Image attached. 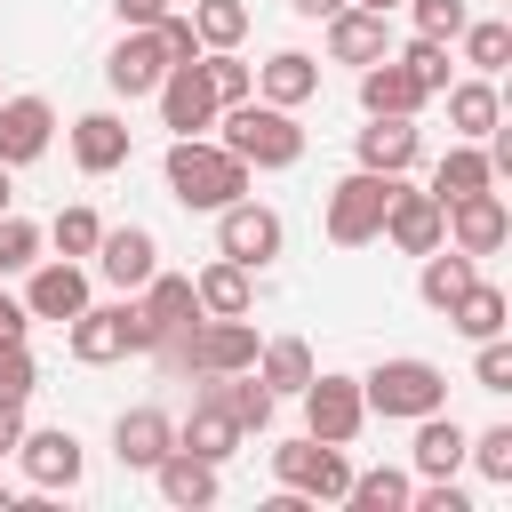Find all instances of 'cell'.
<instances>
[{
    "label": "cell",
    "instance_id": "20",
    "mask_svg": "<svg viewBox=\"0 0 512 512\" xmlns=\"http://www.w3.org/2000/svg\"><path fill=\"white\" fill-rule=\"evenodd\" d=\"M384 40H392V32H384L376 8H336V16H328V56H336V64H376Z\"/></svg>",
    "mask_w": 512,
    "mask_h": 512
},
{
    "label": "cell",
    "instance_id": "49",
    "mask_svg": "<svg viewBox=\"0 0 512 512\" xmlns=\"http://www.w3.org/2000/svg\"><path fill=\"white\" fill-rule=\"evenodd\" d=\"M0 336H24V304H16L8 288H0Z\"/></svg>",
    "mask_w": 512,
    "mask_h": 512
},
{
    "label": "cell",
    "instance_id": "3",
    "mask_svg": "<svg viewBox=\"0 0 512 512\" xmlns=\"http://www.w3.org/2000/svg\"><path fill=\"white\" fill-rule=\"evenodd\" d=\"M120 352H152L144 312H136V304H80V312H72V360L104 368V360H120Z\"/></svg>",
    "mask_w": 512,
    "mask_h": 512
},
{
    "label": "cell",
    "instance_id": "45",
    "mask_svg": "<svg viewBox=\"0 0 512 512\" xmlns=\"http://www.w3.org/2000/svg\"><path fill=\"white\" fill-rule=\"evenodd\" d=\"M152 32H160V48H168V64H192V56H200V32H192V16H160Z\"/></svg>",
    "mask_w": 512,
    "mask_h": 512
},
{
    "label": "cell",
    "instance_id": "15",
    "mask_svg": "<svg viewBox=\"0 0 512 512\" xmlns=\"http://www.w3.org/2000/svg\"><path fill=\"white\" fill-rule=\"evenodd\" d=\"M96 264H104V280H112V288H144V280L160 272V240H152L144 224H120V232H104V240H96Z\"/></svg>",
    "mask_w": 512,
    "mask_h": 512
},
{
    "label": "cell",
    "instance_id": "40",
    "mask_svg": "<svg viewBox=\"0 0 512 512\" xmlns=\"http://www.w3.org/2000/svg\"><path fill=\"white\" fill-rule=\"evenodd\" d=\"M96 240H104L96 208H64V216H56V248H64V256H96Z\"/></svg>",
    "mask_w": 512,
    "mask_h": 512
},
{
    "label": "cell",
    "instance_id": "34",
    "mask_svg": "<svg viewBox=\"0 0 512 512\" xmlns=\"http://www.w3.org/2000/svg\"><path fill=\"white\" fill-rule=\"evenodd\" d=\"M408 472H352V488H344V504L352 512H408Z\"/></svg>",
    "mask_w": 512,
    "mask_h": 512
},
{
    "label": "cell",
    "instance_id": "21",
    "mask_svg": "<svg viewBox=\"0 0 512 512\" xmlns=\"http://www.w3.org/2000/svg\"><path fill=\"white\" fill-rule=\"evenodd\" d=\"M360 104H368V120H376V112H416V104H424V80H416L408 64L376 56V64H360Z\"/></svg>",
    "mask_w": 512,
    "mask_h": 512
},
{
    "label": "cell",
    "instance_id": "10",
    "mask_svg": "<svg viewBox=\"0 0 512 512\" xmlns=\"http://www.w3.org/2000/svg\"><path fill=\"white\" fill-rule=\"evenodd\" d=\"M448 232H456L464 256H496V248L512 240V208H504V192H464V200H448Z\"/></svg>",
    "mask_w": 512,
    "mask_h": 512
},
{
    "label": "cell",
    "instance_id": "26",
    "mask_svg": "<svg viewBox=\"0 0 512 512\" xmlns=\"http://www.w3.org/2000/svg\"><path fill=\"white\" fill-rule=\"evenodd\" d=\"M416 424H424V432H416V472H424V480H448V472L464 464V424L440 416V408L416 416Z\"/></svg>",
    "mask_w": 512,
    "mask_h": 512
},
{
    "label": "cell",
    "instance_id": "5",
    "mask_svg": "<svg viewBox=\"0 0 512 512\" xmlns=\"http://www.w3.org/2000/svg\"><path fill=\"white\" fill-rule=\"evenodd\" d=\"M392 184H400V176L352 168V176L328 192V240H336V248H360V240H376V232H384V200H392Z\"/></svg>",
    "mask_w": 512,
    "mask_h": 512
},
{
    "label": "cell",
    "instance_id": "27",
    "mask_svg": "<svg viewBox=\"0 0 512 512\" xmlns=\"http://www.w3.org/2000/svg\"><path fill=\"white\" fill-rule=\"evenodd\" d=\"M152 472H160V496H168V504H216V464H208V456L168 448Z\"/></svg>",
    "mask_w": 512,
    "mask_h": 512
},
{
    "label": "cell",
    "instance_id": "17",
    "mask_svg": "<svg viewBox=\"0 0 512 512\" xmlns=\"http://www.w3.org/2000/svg\"><path fill=\"white\" fill-rule=\"evenodd\" d=\"M416 152H424V136L408 112H376V128H360V168H376V176L416 168Z\"/></svg>",
    "mask_w": 512,
    "mask_h": 512
},
{
    "label": "cell",
    "instance_id": "50",
    "mask_svg": "<svg viewBox=\"0 0 512 512\" xmlns=\"http://www.w3.org/2000/svg\"><path fill=\"white\" fill-rule=\"evenodd\" d=\"M288 8H296V16H336L344 0H288Z\"/></svg>",
    "mask_w": 512,
    "mask_h": 512
},
{
    "label": "cell",
    "instance_id": "53",
    "mask_svg": "<svg viewBox=\"0 0 512 512\" xmlns=\"http://www.w3.org/2000/svg\"><path fill=\"white\" fill-rule=\"evenodd\" d=\"M0 512H8V488H0Z\"/></svg>",
    "mask_w": 512,
    "mask_h": 512
},
{
    "label": "cell",
    "instance_id": "52",
    "mask_svg": "<svg viewBox=\"0 0 512 512\" xmlns=\"http://www.w3.org/2000/svg\"><path fill=\"white\" fill-rule=\"evenodd\" d=\"M360 8H376V16H384V8H400V0H360Z\"/></svg>",
    "mask_w": 512,
    "mask_h": 512
},
{
    "label": "cell",
    "instance_id": "33",
    "mask_svg": "<svg viewBox=\"0 0 512 512\" xmlns=\"http://www.w3.org/2000/svg\"><path fill=\"white\" fill-rule=\"evenodd\" d=\"M448 120H456V136H496V88H488V72L464 80V88H448Z\"/></svg>",
    "mask_w": 512,
    "mask_h": 512
},
{
    "label": "cell",
    "instance_id": "35",
    "mask_svg": "<svg viewBox=\"0 0 512 512\" xmlns=\"http://www.w3.org/2000/svg\"><path fill=\"white\" fill-rule=\"evenodd\" d=\"M192 32H200V48H232V40L248 32V8H240V0H200V8H192Z\"/></svg>",
    "mask_w": 512,
    "mask_h": 512
},
{
    "label": "cell",
    "instance_id": "24",
    "mask_svg": "<svg viewBox=\"0 0 512 512\" xmlns=\"http://www.w3.org/2000/svg\"><path fill=\"white\" fill-rule=\"evenodd\" d=\"M144 328L152 336H168V328H184V320H200V296H192V280H176V272H152L144 280Z\"/></svg>",
    "mask_w": 512,
    "mask_h": 512
},
{
    "label": "cell",
    "instance_id": "37",
    "mask_svg": "<svg viewBox=\"0 0 512 512\" xmlns=\"http://www.w3.org/2000/svg\"><path fill=\"white\" fill-rule=\"evenodd\" d=\"M32 264H40V224L0 216V272H32Z\"/></svg>",
    "mask_w": 512,
    "mask_h": 512
},
{
    "label": "cell",
    "instance_id": "51",
    "mask_svg": "<svg viewBox=\"0 0 512 512\" xmlns=\"http://www.w3.org/2000/svg\"><path fill=\"white\" fill-rule=\"evenodd\" d=\"M8 200H16V192H8V168H0V216H8Z\"/></svg>",
    "mask_w": 512,
    "mask_h": 512
},
{
    "label": "cell",
    "instance_id": "41",
    "mask_svg": "<svg viewBox=\"0 0 512 512\" xmlns=\"http://www.w3.org/2000/svg\"><path fill=\"white\" fill-rule=\"evenodd\" d=\"M200 72H208V88H216V104H240V96H248V64H240L232 48H216V56L200 64Z\"/></svg>",
    "mask_w": 512,
    "mask_h": 512
},
{
    "label": "cell",
    "instance_id": "6",
    "mask_svg": "<svg viewBox=\"0 0 512 512\" xmlns=\"http://www.w3.org/2000/svg\"><path fill=\"white\" fill-rule=\"evenodd\" d=\"M272 472H280V488H296V496H312V504H336V496L352 488V464H344V448H328V440H288V448H272Z\"/></svg>",
    "mask_w": 512,
    "mask_h": 512
},
{
    "label": "cell",
    "instance_id": "2",
    "mask_svg": "<svg viewBox=\"0 0 512 512\" xmlns=\"http://www.w3.org/2000/svg\"><path fill=\"white\" fill-rule=\"evenodd\" d=\"M224 152L248 168H296L304 160V128L288 120V104H224Z\"/></svg>",
    "mask_w": 512,
    "mask_h": 512
},
{
    "label": "cell",
    "instance_id": "32",
    "mask_svg": "<svg viewBox=\"0 0 512 512\" xmlns=\"http://www.w3.org/2000/svg\"><path fill=\"white\" fill-rule=\"evenodd\" d=\"M448 320L480 344V336H504V288H488V280H472L456 304H448Z\"/></svg>",
    "mask_w": 512,
    "mask_h": 512
},
{
    "label": "cell",
    "instance_id": "18",
    "mask_svg": "<svg viewBox=\"0 0 512 512\" xmlns=\"http://www.w3.org/2000/svg\"><path fill=\"white\" fill-rule=\"evenodd\" d=\"M176 448H184V456H208V464H224V456L240 448V424H232V408H224L216 392H200V400H192V416L176 424Z\"/></svg>",
    "mask_w": 512,
    "mask_h": 512
},
{
    "label": "cell",
    "instance_id": "38",
    "mask_svg": "<svg viewBox=\"0 0 512 512\" xmlns=\"http://www.w3.org/2000/svg\"><path fill=\"white\" fill-rule=\"evenodd\" d=\"M464 56H472L480 72H504V56H512V24H464Z\"/></svg>",
    "mask_w": 512,
    "mask_h": 512
},
{
    "label": "cell",
    "instance_id": "7",
    "mask_svg": "<svg viewBox=\"0 0 512 512\" xmlns=\"http://www.w3.org/2000/svg\"><path fill=\"white\" fill-rule=\"evenodd\" d=\"M384 240H392V248H408V256H432V248L448 240V208H440L432 192L392 184V200H384Z\"/></svg>",
    "mask_w": 512,
    "mask_h": 512
},
{
    "label": "cell",
    "instance_id": "19",
    "mask_svg": "<svg viewBox=\"0 0 512 512\" xmlns=\"http://www.w3.org/2000/svg\"><path fill=\"white\" fill-rule=\"evenodd\" d=\"M16 456H24L32 488H72V480H80V440H72L64 424H56V432H24Z\"/></svg>",
    "mask_w": 512,
    "mask_h": 512
},
{
    "label": "cell",
    "instance_id": "48",
    "mask_svg": "<svg viewBox=\"0 0 512 512\" xmlns=\"http://www.w3.org/2000/svg\"><path fill=\"white\" fill-rule=\"evenodd\" d=\"M16 440H24V400H8V392H0V456H8Z\"/></svg>",
    "mask_w": 512,
    "mask_h": 512
},
{
    "label": "cell",
    "instance_id": "12",
    "mask_svg": "<svg viewBox=\"0 0 512 512\" xmlns=\"http://www.w3.org/2000/svg\"><path fill=\"white\" fill-rule=\"evenodd\" d=\"M192 360H200V376H232V368H256V328H248V312H208L200 328H192Z\"/></svg>",
    "mask_w": 512,
    "mask_h": 512
},
{
    "label": "cell",
    "instance_id": "44",
    "mask_svg": "<svg viewBox=\"0 0 512 512\" xmlns=\"http://www.w3.org/2000/svg\"><path fill=\"white\" fill-rule=\"evenodd\" d=\"M32 376H40V368H32L24 336H0V392H8V400H24V392H32Z\"/></svg>",
    "mask_w": 512,
    "mask_h": 512
},
{
    "label": "cell",
    "instance_id": "4",
    "mask_svg": "<svg viewBox=\"0 0 512 512\" xmlns=\"http://www.w3.org/2000/svg\"><path fill=\"white\" fill-rule=\"evenodd\" d=\"M360 400H368L376 416H432V408L448 400V376H440L432 360H384L376 376H360Z\"/></svg>",
    "mask_w": 512,
    "mask_h": 512
},
{
    "label": "cell",
    "instance_id": "29",
    "mask_svg": "<svg viewBox=\"0 0 512 512\" xmlns=\"http://www.w3.org/2000/svg\"><path fill=\"white\" fill-rule=\"evenodd\" d=\"M496 184V168H488V152H472V144H456L440 168H432V200L448 208V200H464V192H488Z\"/></svg>",
    "mask_w": 512,
    "mask_h": 512
},
{
    "label": "cell",
    "instance_id": "28",
    "mask_svg": "<svg viewBox=\"0 0 512 512\" xmlns=\"http://www.w3.org/2000/svg\"><path fill=\"white\" fill-rule=\"evenodd\" d=\"M256 80H264V104H304V96L320 88V64H312L304 48H280V56H272Z\"/></svg>",
    "mask_w": 512,
    "mask_h": 512
},
{
    "label": "cell",
    "instance_id": "16",
    "mask_svg": "<svg viewBox=\"0 0 512 512\" xmlns=\"http://www.w3.org/2000/svg\"><path fill=\"white\" fill-rule=\"evenodd\" d=\"M168 448H176V424H168V408H128V416L112 424V456H120L128 472H152Z\"/></svg>",
    "mask_w": 512,
    "mask_h": 512
},
{
    "label": "cell",
    "instance_id": "1",
    "mask_svg": "<svg viewBox=\"0 0 512 512\" xmlns=\"http://www.w3.org/2000/svg\"><path fill=\"white\" fill-rule=\"evenodd\" d=\"M168 192L184 208H232L248 192V160H232L224 144H200V136H176L168 144Z\"/></svg>",
    "mask_w": 512,
    "mask_h": 512
},
{
    "label": "cell",
    "instance_id": "46",
    "mask_svg": "<svg viewBox=\"0 0 512 512\" xmlns=\"http://www.w3.org/2000/svg\"><path fill=\"white\" fill-rule=\"evenodd\" d=\"M408 504H416V512H472V504H464V488H448V480H432V488H424V496H408Z\"/></svg>",
    "mask_w": 512,
    "mask_h": 512
},
{
    "label": "cell",
    "instance_id": "43",
    "mask_svg": "<svg viewBox=\"0 0 512 512\" xmlns=\"http://www.w3.org/2000/svg\"><path fill=\"white\" fill-rule=\"evenodd\" d=\"M416 8V32L424 40H456L464 32V0H408Z\"/></svg>",
    "mask_w": 512,
    "mask_h": 512
},
{
    "label": "cell",
    "instance_id": "47",
    "mask_svg": "<svg viewBox=\"0 0 512 512\" xmlns=\"http://www.w3.org/2000/svg\"><path fill=\"white\" fill-rule=\"evenodd\" d=\"M112 8H120V24H128V32H144V24H160V16H168V0H112Z\"/></svg>",
    "mask_w": 512,
    "mask_h": 512
},
{
    "label": "cell",
    "instance_id": "31",
    "mask_svg": "<svg viewBox=\"0 0 512 512\" xmlns=\"http://www.w3.org/2000/svg\"><path fill=\"white\" fill-rule=\"evenodd\" d=\"M416 288H424V304H432V312H448V304H456V296L472 288V256H464V248H448V256L432 248V256H424V280H416Z\"/></svg>",
    "mask_w": 512,
    "mask_h": 512
},
{
    "label": "cell",
    "instance_id": "22",
    "mask_svg": "<svg viewBox=\"0 0 512 512\" xmlns=\"http://www.w3.org/2000/svg\"><path fill=\"white\" fill-rule=\"evenodd\" d=\"M72 160H80L88 176H112V168L128 160V128H120L112 112H88V120H72Z\"/></svg>",
    "mask_w": 512,
    "mask_h": 512
},
{
    "label": "cell",
    "instance_id": "42",
    "mask_svg": "<svg viewBox=\"0 0 512 512\" xmlns=\"http://www.w3.org/2000/svg\"><path fill=\"white\" fill-rule=\"evenodd\" d=\"M472 376H480V392H512V344H504V336H480Z\"/></svg>",
    "mask_w": 512,
    "mask_h": 512
},
{
    "label": "cell",
    "instance_id": "36",
    "mask_svg": "<svg viewBox=\"0 0 512 512\" xmlns=\"http://www.w3.org/2000/svg\"><path fill=\"white\" fill-rule=\"evenodd\" d=\"M464 456H472L488 480H504V488H512V424H488L480 440H464Z\"/></svg>",
    "mask_w": 512,
    "mask_h": 512
},
{
    "label": "cell",
    "instance_id": "23",
    "mask_svg": "<svg viewBox=\"0 0 512 512\" xmlns=\"http://www.w3.org/2000/svg\"><path fill=\"white\" fill-rule=\"evenodd\" d=\"M88 304V280H80V264H40L32 272V296H24V312H40V320H72Z\"/></svg>",
    "mask_w": 512,
    "mask_h": 512
},
{
    "label": "cell",
    "instance_id": "14",
    "mask_svg": "<svg viewBox=\"0 0 512 512\" xmlns=\"http://www.w3.org/2000/svg\"><path fill=\"white\" fill-rule=\"evenodd\" d=\"M160 72H168V48H160V32H152V24H144V32H128V40L104 56L112 96H152V88H160Z\"/></svg>",
    "mask_w": 512,
    "mask_h": 512
},
{
    "label": "cell",
    "instance_id": "8",
    "mask_svg": "<svg viewBox=\"0 0 512 512\" xmlns=\"http://www.w3.org/2000/svg\"><path fill=\"white\" fill-rule=\"evenodd\" d=\"M304 416H312V440L344 448V440L368 424V400H360L352 376H312V384H304Z\"/></svg>",
    "mask_w": 512,
    "mask_h": 512
},
{
    "label": "cell",
    "instance_id": "13",
    "mask_svg": "<svg viewBox=\"0 0 512 512\" xmlns=\"http://www.w3.org/2000/svg\"><path fill=\"white\" fill-rule=\"evenodd\" d=\"M48 136H56L48 96H0V168L40 160V152H48Z\"/></svg>",
    "mask_w": 512,
    "mask_h": 512
},
{
    "label": "cell",
    "instance_id": "30",
    "mask_svg": "<svg viewBox=\"0 0 512 512\" xmlns=\"http://www.w3.org/2000/svg\"><path fill=\"white\" fill-rule=\"evenodd\" d=\"M192 296H200V312H248V264H232V256H216L200 280H192Z\"/></svg>",
    "mask_w": 512,
    "mask_h": 512
},
{
    "label": "cell",
    "instance_id": "25",
    "mask_svg": "<svg viewBox=\"0 0 512 512\" xmlns=\"http://www.w3.org/2000/svg\"><path fill=\"white\" fill-rule=\"evenodd\" d=\"M256 376L272 384V400H280V392H304V384H312V344H304V336L256 344Z\"/></svg>",
    "mask_w": 512,
    "mask_h": 512
},
{
    "label": "cell",
    "instance_id": "9",
    "mask_svg": "<svg viewBox=\"0 0 512 512\" xmlns=\"http://www.w3.org/2000/svg\"><path fill=\"white\" fill-rule=\"evenodd\" d=\"M152 96H160V120H168L176 136H192V128H208V120H216V88H208L200 56H192V64H168Z\"/></svg>",
    "mask_w": 512,
    "mask_h": 512
},
{
    "label": "cell",
    "instance_id": "11",
    "mask_svg": "<svg viewBox=\"0 0 512 512\" xmlns=\"http://www.w3.org/2000/svg\"><path fill=\"white\" fill-rule=\"evenodd\" d=\"M216 248L232 264H264V256H280V216L256 200H232V208H216Z\"/></svg>",
    "mask_w": 512,
    "mask_h": 512
},
{
    "label": "cell",
    "instance_id": "39",
    "mask_svg": "<svg viewBox=\"0 0 512 512\" xmlns=\"http://www.w3.org/2000/svg\"><path fill=\"white\" fill-rule=\"evenodd\" d=\"M400 64H408V72L424 80V96H432V88H448V40H424V32H416Z\"/></svg>",
    "mask_w": 512,
    "mask_h": 512
}]
</instances>
